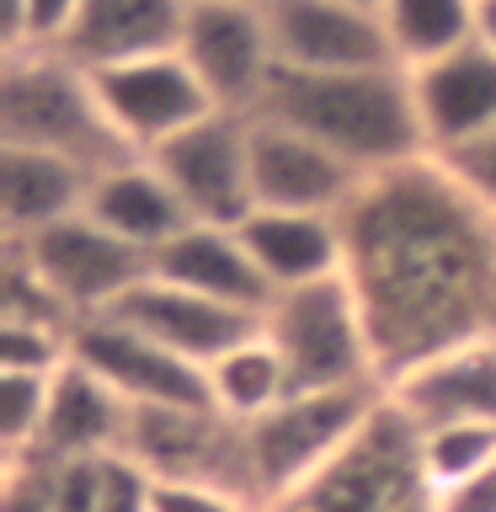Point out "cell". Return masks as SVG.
Masks as SVG:
<instances>
[{
	"label": "cell",
	"mask_w": 496,
	"mask_h": 512,
	"mask_svg": "<svg viewBox=\"0 0 496 512\" xmlns=\"http://www.w3.org/2000/svg\"><path fill=\"white\" fill-rule=\"evenodd\" d=\"M262 336L278 347L294 395L368 390V384L384 390L374 342H368V320L347 278L310 283V288H294V294H272L267 315H262Z\"/></svg>",
	"instance_id": "cell-5"
},
{
	"label": "cell",
	"mask_w": 496,
	"mask_h": 512,
	"mask_svg": "<svg viewBox=\"0 0 496 512\" xmlns=\"http://www.w3.org/2000/svg\"><path fill=\"white\" fill-rule=\"evenodd\" d=\"M256 272L272 294H294L310 283H331L347 272V230L342 214H288V208H256L240 219Z\"/></svg>",
	"instance_id": "cell-18"
},
{
	"label": "cell",
	"mask_w": 496,
	"mask_h": 512,
	"mask_svg": "<svg viewBox=\"0 0 496 512\" xmlns=\"http://www.w3.org/2000/svg\"><path fill=\"white\" fill-rule=\"evenodd\" d=\"M475 38L496 48V0H475Z\"/></svg>",
	"instance_id": "cell-34"
},
{
	"label": "cell",
	"mask_w": 496,
	"mask_h": 512,
	"mask_svg": "<svg viewBox=\"0 0 496 512\" xmlns=\"http://www.w3.org/2000/svg\"><path fill=\"white\" fill-rule=\"evenodd\" d=\"M75 358V336L27 320H0V374H59Z\"/></svg>",
	"instance_id": "cell-29"
},
{
	"label": "cell",
	"mask_w": 496,
	"mask_h": 512,
	"mask_svg": "<svg viewBox=\"0 0 496 512\" xmlns=\"http://www.w3.org/2000/svg\"><path fill=\"white\" fill-rule=\"evenodd\" d=\"M432 160H438V166L454 176V182L470 192L480 208H491V214H496V123L486 128V134L464 139V144H454V150H443Z\"/></svg>",
	"instance_id": "cell-30"
},
{
	"label": "cell",
	"mask_w": 496,
	"mask_h": 512,
	"mask_svg": "<svg viewBox=\"0 0 496 512\" xmlns=\"http://www.w3.org/2000/svg\"><path fill=\"white\" fill-rule=\"evenodd\" d=\"M38 267V278L70 304L80 320L107 315L150 278V256L134 251L128 240H118L107 224H96L91 214H75L54 224V230L32 235V240H6Z\"/></svg>",
	"instance_id": "cell-10"
},
{
	"label": "cell",
	"mask_w": 496,
	"mask_h": 512,
	"mask_svg": "<svg viewBox=\"0 0 496 512\" xmlns=\"http://www.w3.org/2000/svg\"><path fill=\"white\" fill-rule=\"evenodd\" d=\"M107 315H123L128 326L150 331L155 342H166L171 352H182V358H192L198 368H208L214 358H224L230 347L246 342V336L262 331V315H256V310L187 294V288H176V283H160L155 272Z\"/></svg>",
	"instance_id": "cell-16"
},
{
	"label": "cell",
	"mask_w": 496,
	"mask_h": 512,
	"mask_svg": "<svg viewBox=\"0 0 496 512\" xmlns=\"http://www.w3.org/2000/svg\"><path fill=\"white\" fill-rule=\"evenodd\" d=\"M256 118L294 123L299 134L352 160L363 176L395 171L406 160L427 155L406 64H374V70H336V75L278 70Z\"/></svg>",
	"instance_id": "cell-2"
},
{
	"label": "cell",
	"mask_w": 496,
	"mask_h": 512,
	"mask_svg": "<svg viewBox=\"0 0 496 512\" xmlns=\"http://www.w3.org/2000/svg\"><path fill=\"white\" fill-rule=\"evenodd\" d=\"M342 230V278L358 294L384 384L496 336V214L432 155L368 176Z\"/></svg>",
	"instance_id": "cell-1"
},
{
	"label": "cell",
	"mask_w": 496,
	"mask_h": 512,
	"mask_svg": "<svg viewBox=\"0 0 496 512\" xmlns=\"http://www.w3.org/2000/svg\"><path fill=\"white\" fill-rule=\"evenodd\" d=\"M438 512H496V459L480 475H470L464 486L438 496Z\"/></svg>",
	"instance_id": "cell-33"
},
{
	"label": "cell",
	"mask_w": 496,
	"mask_h": 512,
	"mask_svg": "<svg viewBox=\"0 0 496 512\" xmlns=\"http://www.w3.org/2000/svg\"><path fill=\"white\" fill-rule=\"evenodd\" d=\"M86 214L96 224H107L112 235L128 240V246L144 251V256L166 251L171 240L192 224V214L182 208V198H176V187L155 171L150 155H128L112 171L96 176Z\"/></svg>",
	"instance_id": "cell-23"
},
{
	"label": "cell",
	"mask_w": 496,
	"mask_h": 512,
	"mask_svg": "<svg viewBox=\"0 0 496 512\" xmlns=\"http://www.w3.org/2000/svg\"><path fill=\"white\" fill-rule=\"evenodd\" d=\"M128 422H134V406H128V400L112 390L102 374H91L80 358H70L54 374L48 416H43L38 448H32L27 464H64V459L123 454Z\"/></svg>",
	"instance_id": "cell-17"
},
{
	"label": "cell",
	"mask_w": 496,
	"mask_h": 512,
	"mask_svg": "<svg viewBox=\"0 0 496 512\" xmlns=\"http://www.w3.org/2000/svg\"><path fill=\"white\" fill-rule=\"evenodd\" d=\"M384 395L422 432L448 422H496V336L438 352L432 363L411 368L406 379L384 384Z\"/></svg>",
	"instance_id": "cell-20"
},
{
	"label": "cell",
	"mask_w": 496,
	"mask_h": 512,
	"mask_svg": "<svg viewBox=\"0 0 496 512\" xmlns=\"http://www.w3.org/2000/svg\"><path fill=\"white\" fill-rule=\"evenodd\" d=\"M0 512H54L43 464H0Z\"/></svg>",
	"instance_id": "cell-32"
},
{
	"label": "cell",
	"mask_w": 496,
	"mask_h": 512,
	"mask_svg": "<svg viewBox=\"0 0 496 512\" xmlns=\"http://www.w3.org/2000/svg\"><path fill=\"white\" fill-rule=\"evenodd\" d=\"M96 171L64 155L0 144V240H32L54 224L86 214Z\"/></svg>",
	"instance_id": "cell-21"
},
{
	"label": "cell",
	"mask_w": 496,
	"mask_h": 512,
	"mask_svg": "<svg viewBox=\"0 0 496 512\" xmlns=\"http://www.w3.org/2000/svg\"><path fill=\"white\" fill-rule=\"evenodd\" d=\"M176 48L224 112H251V118L262 112L283 70L262 0H192Z\"/></svg>",
	"instance_id": "cell-8"
},
{
	"label": "cell",
	"mask_w": 496,
	"mask_h": 512,
	"mask_svg": "<svg viewBox=\"0 0 496 512\" xmlns=\"http://www.w3.org/2000/svg\"><path fill=\"white\" fill-rule=\"evenodd\" d=\"M75 358L102 374L134 411L150 406H214L208 395V368H198L150 331L128 326L123 315H91L75 331Z\"/></svg>",
	"instance_id": "cell-12"
},
{
	"label": "cell",
	"mask_w": 496,
	"mask_h": 512,
	"mask_svg": "<svg viewBox=\"0 0 496 512\" xmlns=\"http://www.w3.org/2000/svg\"><path fill=\"white\" fill-rule=\"evenodd\" d=\"M422 459H427V475H432V486H438V496L454 491L496 459V422L427 427L422 432Z\"/></svg>",
	"instance_id": "cell-26"
},
{
	"label": "cell",
	"mask_w": 496,
	"mask_h": 512,
	"mask_svg": "<svg viewBox=\"0 0 496 512\" xmlns=\"http://www.w3.org/2000/svg\"><path fill=\"white\" fill-rule=\"evenodd\" d=\"M91 75H96L112 128H118V139L134 155H155L160 144H171L192 123H203L208 112H219L198 70L182 59V48L144 54L128 64H112V70H91Z\"/></svg>",
	"instance_id": "cell-11"
},
{
	"label": "cell",
	"mask_w": 496,
	"mask_h": 512,
	"mask_svg": "<svg viewBox=\"0 0 496 512\" xmlns=\"http://www.w3.org/2000/svg\"><path fill=\"white\" fill-rule=\"evenodd\" d=\"M368 176L326 150L320 139L299 134L294 123L251 118V192L256 208H288V214H347Z\"/></svg>",
	"instance_id": "cell-13"
},
{
	"label": "cell",
	"mask_w": 496,
	"mask_h": 512,
	"mask_svg": "<svg viewBox=\"0 0 496 512\" xmlns=\"http://www.w3.org/2000/svg\"><path fill=\"white\" fill-rule=\"evenodd\" d=\"M54 374H0V464H27L38 448Z\"/></svg>",
	"instance_id": "cell-27"
},
{
	"label": "cell",
	"mask_w": 496,
	"mask_h": 512,
	"mask_svg": "<svg viewBox=\"0 0 496 512\" xmlns=\"http://www.w3.org/2000/svg\"><path fill=\"white\" fill-rule=\"evenodd\" d=\"M0 144L64 155L96 176L134 155L107 118L96 75L64 48L0 54Z\"/></svg>",
	"instance_id": "cell-3"
},
{
	"label": "cell",
	"mask_w": 496,
	"mask_h": 512,
	"mask_svg": "<svg viewBox=\"0 0 496 512\" xmlns=\"http://www.w3.org/2000/svg\"><path fill=\"white\" fill-rule=\"evenodd\" d=\"M267 512H438V486L422 459V427L390 395L342 454L283 491Z\"/></svg>",
	"instance_id": "cell-4"
},
{
	"label": "cell",
	"mask_w": 496,
	"mask_h": 512,
	"mask_svg": "<svg viewBox=\"0 0 496 512\" xmlns=\"http://www.w3.org/2000/svg\"><path fill=\"white\" fill-rule=\"evenodd\" d=\"M208 395H214V406L224 416L256 422V416H267L278 400H288L294 390H288V368L278 358V347L256 331L240 347L224 352V358L208 363Z\"/></svg>",
	"instance_id": "cell-24"
},
{
	"label": "cell",
	"mask_w": 496,
	"mask_h": 512,
	"mask_svg": "<svg viewBox=\"0 0 496 512\" xmlns=\"http://www.w3.org/2000/svg\"><path fill=\"white\" fill-rule=\"evenodd\" d=\"M272 48L283 70L336 75V70H374L400 64L384 32V16L352 0H262Z\"/></svg>",
	"instance_id": "cell-14"
},
{
	"label": "cell",
	"mask_w": 496,
	"mask_h": 512,
	"mask_svg": "<svg viewBox=\"0 0 496 512\" xmlns=\"http://www.w3.org/2000/svg\"><path fill=\"white\" fill-rule=\"evenodd\" d=\"M150 512H267L262 502L203 480H155L150 475Z\"/></svg>",
	"instance_id": "cell-31"
},
{
	"label": "cell",
	"mask_w": 496,
	"mask_h": 512,
	"mask_svg": "<svg viewBox=\"0 0 496 512\" xmlns=\"http://www.w3.org/2000/svg\"><path fill=\"white\" fill-rule=\"evenodd\" d=\"M379 16L406 70L475 38V0H384Z\"/></svg>",
	"instance_id": "cell-25"
},
{
	"label": "cell",
	"mask_w": 496,
	"mask_h": 512,
	"mask_svg": "<svg viewBox=\"0 0 496 512\" xmlns=\"http://www.w3.org/2000/svg\"><path fill=\"white\" fill-rule=\"evenodd\" d=\"M379 400H384L379 384H368V390H304L278 400L267 416L246 422L256 486H262L267 507L342 454L358 438V427L374 416Z\"/></svg>",
	"instance_id": "cell-7"
},
{
	"label": "cell",
	"mask_w": 496,
	"mask_h": 512,
	"mask_svg": "<svg viewBox=\"0 0 496 512\" xmlns=\"http://www.w3.org/2000/svg\"><path fill=\"white\" fill-rule=\"evenodd\" d=\"M150 272L160 283L187 288V294L240 304V310H256V315H267L272 304V288L256 272L246 240H240V224H187L166 251L150 256Z\"/></svg>",
	"instance_id": "cell-19"
},
{
	"label": "cell",
	"mask_w": 496,
	"mask_h": 512,
	"mask_svg": "<svg viewBox=\"0 0 496 512\" xmlns=\"http://www.w3.org/2000/svg\"><path fill=\"white\" fill-rule=\"evenodd\" d=\"M187 11L192 0H80L64 54L86 70H112V64L144 54H166L182 43Z\"/></svg>",
	"instance_id": "cell-22"
},
{
	"label": "cell",
	"mask_w": 496,
	"mask_h": 512,
	"mask_svg": "<svg viewBox=\"0 0 496 512\" xmlns=\"http://www.w3.org/2000/svg\"><path fill=\"white\" fill-rule=\"evenodd\" d=\"M352 6H368V11H379V6H384V0H352Z\"/></svg>",
	"instance_id": "cell-35"
},
{
	"label": "cell",
	"mask_w": 496,
	"mask_h": 512,
	"mask_svg": "<svg viewBox=\"0 0 496 512\" xmlns=\"http://www.w3.org/2000/svg\"><path fill=\"white\" fill-rule=\"evenodd\" d=\"M123 454L155 480H203V486L240 491L267 507L256 486L246 422L224 416L219 406H150L134 411Z\"/></svg>",
	"instance_id": "cell-6"
},
{
	"label": "cell",
	"mask_w": 496,
	"mask_h": 512,
	"mask_svg": "<svg viewBox=\"0 0 496 512\" xmlns=\"http://www.w3.org/2000/svg\"><path fill=\"white\" fill-rule=\"evenodd\" d=\"M416 91V118L427 134V155H443L454 144L486 134L496 123V48L480 38L448 48L411 70Z\"/></svg>",
	"instance_id": "cell-15"
},
{
	"label": "cell",
	"mask_w": 496,
	"mask_h": 512,
	"mask_svg": "<svg viewBox=\"0 0 496 512\" xmlns=\"http://www.w3.org/2000/svg\"><path fill=\"white\" fill-rule=\"evenodd\" d=\"M80 0H6L0 6V54L11 48H64Z\"/></svg>",
	"instance_id": "cell-28"
},
{
	"label": "cell",
	"mask_w": 496,
	"mask_h": 512,
	"mask_svg": "<svg viewBox=\"0 0 496 512\" xmlns=\"http://www.w3.org/2000/svg\"><path fill=\"white\" fill-rule=\"evenodd\" d=\"M155 171L176 187L192 224H240L256 214L251 192V112H208L187 134L150 155Z\"/></svg>",
	"instance_id": "cell-9"
}]
</instances>
